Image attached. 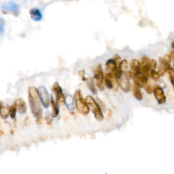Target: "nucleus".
Returning a JSON list of instances; mask_svg holds the SVG:
<instances>
[{
	"instance_id": "1",
	"label": "nucleus",
	"mask_w": 174,
	"mask_h": 174,
	"mask_svg": "<svg viewBox=\"0 0 174 174\" xmlns=\"http://www.w3.org/2000/svg\"><path fill=\"white\" fill-rule=\"evenodd\" d=\"M29 101L31 110L37 120L42 117V109L41 107V101L38 96L37 89L35 87L29 88Z\"/></svg>"
},
{
	"instance_id": "2",
	"label": "nucleus",
	"mask_w": 174,
	"mask_h": 174,
	"mask_svg": "<svg viewBox=\"0 0 174 174\" xmlns=\"http://www.w3.org/2000/svg\"><path fill=\"white\" fill-rule=\"evenodd\" d=\"M75 103L77 110L83 115H87L89 113L90 109L88 106L86 100H84L83 95H82L80 91H77L74 95Z\"/></svg>"
},
{
	"instance_id": "3",
	"label": "nucleus",
	"mask_w": 174,
	"mask_h": 174,
	"mask_svg": "<svg viewBox=\"0 0 174 174\" xmlns=\"http://www.w3.org/2000/svg\"><path fill=\"white\" fill-rule=\"evenodd\" d=\"M86 101L88 104V106L89 108L92 112L94 114L95 117L99 121H101L104 119V115L102 114V111L101 108L98 105L97 101L95 100V99L91 96H87L86 98Z\"/></svg>"
},
{
	"instance_id": "4",
	"label": "nucleus",
	"mask_w": 174,
	"mask_h": 174,
	"mask_svg": "<svg viewBox=\"0 0 174 174\" xmlns=\"http://www.w3.org/2000/svg\"><path fill=\"white\" fill-rule=\"evenodd\" d=\"M37 92H38V96L41 104L45 108H49L50 104V98L46 88L44 87H40L37 89Z\"/></svg>"
},
{
	"instance_id": "5",
	"label": "nucleus",
	"mask_w": 174,
	"mask_h": 174,
	"mask_svg": "<svg viewBox=\"0 0 174 174\" xmlns=\"http://www.w3.org/2000/svg\"><path fill=\"white\" fill-rule=\"evenodd\" d=\"M94 78L96 80V85L100 91H104V87L103 85L104 83V74L102 71L101 65H97V66L95 68L93 71Z\"/></svg>"
},
{
	"instance_id": "6",
	"label": "nucleus",
	"mask_w": 174,
	"mask_h": 174,
	"mask_svg": "<svg viewBox=\"0 0 174 174\" xmlns=\"http://www.w3.org/2000/svg\"><path fill=\"white\" fill-rule=\"evenodd\" d=\"M2 10L5 13H12L15 16H18L20 12L19 6L14 2H10L2 5Z\"/></svg>"
},
{
	"instance_id": "7",
	"label": "nucleus",
	"mask_w": 174,
	"mask_h": 174,
	"mask_svg": "<svg viewBox=\"0 0 174 174\" xmlns=\"http://www.w3.org/2000/svg\"><path fill=\"white\" fill-rule=\"evenodd\" d=\"M133 78H134L135 84L137 85L139 87H144L147 84L148 77L144 73H142V71L140 73L135 74Z\"/></svg>"
},
{
	"instance_id": "8",
	"label": "nucleus",
	"mask_w": 174,
	"mask_h": 174,
	"mask_svg": "<svg viewBox=\"0 0 174 174\" xmlns=\"http://www.w3.org/2000/svg\"><path fill=\"white\" fill-rule=\"evenodd\" d=\"M141 63V69L142 73H144L146 76H151V60H150L147 57H143L142 59Z\"/></svg>"
},
{
	"instance_id": "9",
	"label": "nucleus",
	"mask_w": 174,
	"mask_h": 174,
	"mask_svg": "<svg viewBox=\"0 0 174 174\" xmlns=\"http://www.w3.org/2000/svg\"><path fill=\"white\" fill-rule=\"evenodd\" d=\"M53 91L56 95V101L58 104H63L66 101L64 95L63 93L62 89L57 83H55L53 86Z\"/></svg>"
},
{
	"instance_id": "10",
	"label": "nucleus",
	"mask_w": 174,
	"mask_h": 174,
	"mask_svg": "<svg viewBox=\"0 0 174 174\" xmlns=\"http://www.w3.org/2000/svg\"><path fill=\"white\" fill-rule=\"evenodd\" d=\"M153 92H154L155 97L156 98V101L159 103V104H164L166 102V97L164 93V91L162 89L161 87L159 86H155L154 89H153Z\"/></svg>"
},
{
	"instance_id": "11",
	"label": "nucleus",
	"mask_w": 174,
	"mask_h": 174,
	"mask_svg": "<svg viewBox=\"0 0 174 174\" xmlns=\"http://www.w3.org/2000/svg\"><path fill=\"white\" fill-rule=\"evenodd\" d=\"M29 14L31 16V18L32 20H35V21H40L42 19V12H40V10L38 8H32L30 10Z\"/></svg>"
},
{
	"instance_id": "12",
	"label": "nucleus",
	"mask_w": 174,
	"mask_h": 174,
	"mask_svg": "<svg viewBox=\"0 0 174 174\" xmlns=\"http://www.w3.org/2000/svg\"><path fill=\"white\" fill-rule=\"evenodd\" d=\"M15 105L17 108V110L20 114H25L27 112V106L25 102L22 99H17L15 102Z\"/></svg>"
},
{
	"instance_id": "13",
	"label": "nucleus",
	"mask_w": 174,
	"mask_h": 174,
	"mask_svg": "<svg viewBox=\"0 0 174 174\" xmlns=\"http://www.w3.org/2000/svg\"><path fill=\"white\" fill-rule=\"evenodd\" d=\"M130 67H131V71L133 73L135 74H138L142 72V69H141V63L139 62V61L137 59H133L131 61L130 63Z\"/></svg>"
},
{
	"instance_id": "14",
	"label": "nucleus",
	"mask_w": 174,
	"mask_h": 174,
	"mask_svg": "<svg viewBox=\"0 0 174 174\" xmlns=\"http://www.w3.org/2000/svg\"><path fill=\"white\" fill-rule=\"evenodd\" d=\"M129 78L125 76L122 77V79L121 80V83H120V87L121 88V89L124 92H127L129 91V90L131 89V84H130V82H129Z\"/></svg>"
},
{
	"instance_id": "15",
	"label": "nucleus",
	"mask_w": 174,
	"mask_h": 174,
	"mask_svg": "<svg viewBox=\"0 0 174 174\" xmlns=\"http://www.w3.org/2000/svg\"><path fill=\"white\" fill-rule=\"evenodd\" d=\"M105 77L108 78L109 79H110L112 82V88H113L114 91H117L118 87H119V83H118V79L117 78L115 77V76L114 75L113 73L110 72L107 74L106 76Z\"/></svg>"
},
{
	"instance_id": "16",
	"label": "nucleus",
	"mask_w": 174,
	"mask_h": 174,
	"mask_svg": "<svg viewBox=\"0 0 174 174\" xmlns=\"http://www.w3.org/2000/svg\"><path fill=\"white\" fill-rule=\"evenodd\" d=\"M106 67L108 70L112 73H114L118 68L117 65L114 59H109L106 62Z\"/></svg>"
},
{
	"instance_id": "17",
	"label": "nucleus",
	"mask_w": 174,
	"mask_h": 174,
	"mask_svg": "<svg viewBox=\"0 0 174 174\" xmlns=\"http://www.w3.org/2000/svg\"><path fill=\"white\" fill-rule=\"evenodd\" d=\"M50 104H52V107H53L52 116L53 118H55L57 117L58 115H59V104L57 103V101H54L53 98L50 100Z\"/></svg>"
},
{
	"instance_id": "18",
	"label": "nucleus",
	"mask_w": 174,
	"mask_h": 174,
	"mask_svg": "<svg viewBox=\"0 0 174 174\" xmlns=\"http://www.w3.org/2000/svg\"><path fill=\"white\" fill-rule=\"evenodd\" d=\"M133 93H134V95L136 100H138L139 101L142 100L143 96L141 93V91L139 89V87L137 86L136 84L134 85V88H133Z\"/></svg>"
},
{
	"instance_id": "19",
	"label": "nucleus",
	"mask_w": 174,
	"mask_h": 174,
	"mask_svg": "<svg viewBox=\"0 0 174 174\" xmlns=\"http://www.w3.org/2000/svg\"><path fill=\"white\" fill-rule=\"evenodd\" d=\"M118 68L120 69L122 72H126L128 70V62L126 59H124L121 61L120 64L118 66Z\"/></svg>"
},
{
	"instance_id": "20",
	"label": "nucleus",
	"mask_w": 174,
	"mask_h": 174,
	"mask_svg": "<svg viewBox=\"0 0 174 174\" xmlns=\"http://www.w3.org/2000/svg\"><path fill=\"white\" fill-rule=\"evenodd\" d=\"M0 115L3 118H7L9 116V110L0 104Z\"/></svg>"
},
{
	"instance_id": "21",
	"label": "nucleus",
	"mask_w": 174,
	"mask_h": 174,
	"mask_svg": "<svg viewBox=\"0 0 174 174\" xmlns=\"http://www.w3.org/2000/svg\"><path fill=\"white\" fill-rule=\"evenodd\" d=\"M159 61H160V64H161V67L163 70H164V71L166 68L170 67V63H169L164 57L159 58Z\"/></svg>"
},
{
	"instance_id": "22",
	"label": "nucleus",
	"mask_w": 174,
	"mask_h": 174,
	"mask_svg": "<svg viewBox=\"0 0 174 174\" xmlns=\"http://www.w3.org/2000/svg\"><path fill=\"white\" fill-rule=\"evenodd\" d=\"M16 111H17V108L15 104L11 105V106L10 107L9 109V114L10 116V117L12 118H15L16 117Z\"/></svg>"
},
{
	"instance_id": "23",
	"label": "nucleus",
	"mask_w": 174,
	"mask_h": 174,
	"mask_svg": "<svg viewBox=\"0 0 174 174\" xmlns=\"http://www.w3.org/2000/svg\"><path fill=\"white\" fill-rule=\"evenodd\" d=\"M87 85H88V87L89 88V90L93 93V94H96L97 93V91L95 89V84L93 83V82L92 80H88L87 82Z\"/></svg>"
},
{
	"instance_id": "24",
	"label": "nucleus",
	"mask_w": 174,
	"mask_h": 174,
	"mask_svg": "<svg viewBox=\"0 0 174 174\" xmlns=\"http://www.w3.org/2000/svg\"><path fill=\"white\" fill-rule=\"evenodd\" d=\"M165 72L168 74L169 78H170V80H174V70L172 69L171 67H169L168 68H166V69L165 70Z\"/></svg>"
},
{
	"instance_id": "25",
	"label": "nucleus",
	"mask_w": 174,
	"mask_h": 174,
	"mask_svg": "<svg viewBox=\"0 0 174 174\" xmlns=\"http://www.w3.org/2000/svg\"><path fill=\"white\" fill-rule=\"evenodd\" d=\"M160 75L155 70H151V77L152 78L153 80L155 81H159L160 79Z\"/></svg>"
},
{
	"instance_id": "26",
	"label": "nucleus",
	"mask_w": 174,
	"mask_h": 174,
	"mask_svg": "<svg viewBox=\"0 0 174 174\" xmlns=\"http://www.w3.org/2000/svg\"><path fill=\"white\" fill-rule=\"evenodd\" d=\"M5 31V21L3 19L0 18V34H3Z\"/></svg>"
},
{
	"instance_id": "27",
	"label": "nucleus",
	"mask_w": 174,
	"mask_h": 174,
	"mask_svg": "<svg viewBox=\"0 0 174 174\" xmlns=\"http://www.w3.org/2000/svg\"><path fill=\"white\" fill-rule=\"evenodd\" d=\"M105 86H106V87L108 88H109V89H112V82L111 80L109 79L107 77H105Z\"/></svg>"
},
{
	"instance_id": "28",
	"label": "nucleus",
	"mask_w": 174,
	"mask_h": 174,
	"mask_svg": "<svg viewBox=\"0 0 174 174\" xmlns=\"http://www.w3.org/2000/svg\"><path fill=\"white\" fill-rule=\"evenodd\" d=\"M113 59L116 62V63H117V66H118L119 64H120V63H121V59L120 56H119L118 54H115V55L114 56Z\"/></svg>"
},
{
	"instance_id": "29",
	"label": "nucleus",
	"mask_w": 174,
	"mask_h": 174,
	"mask_svg": "<svg viewBox=\"0 0 174 174\" xmlns=\"http://www.w3.org/2000/svg\"><path fill=\"white\" fill-rule=\"evenodd\" d=\"M145 89H146V91L147 92L148 94H151L152 93V91H153L152 88L151 87V86H149V85H148V86H146V85Z\"/></svg>"
},
{
	"instance_id": "30",
	"label": "nucleus",
	"mask_w": 174,
	"mask_h": 174,
	"mask_svg": "<svg viewBox=\"0 0 174 174\" xmlns=\"http://www.w3.org/2000/svg\"><path fill=\"white\" fill-rule=\"evenodd\" d=\"M151 67L153 68V69H155L157 67V63L155 59H152L151 60Z\"/></svg>"
},
{
	"instance_id": "31",
	"label": "nucleus",
	"mask_w": 174,
	"mask_h": 174,
	"mask_svg": "<svg viewBox=\"0 0 174 174\" xmlns=\"http://www.w3.org/2000/svg\"><path fill=\"white\" fill-rule=\"evenodd\" d=\"M170 55H171V59L173 61V63H174V52H172L171 53H170Z\"/></svg>"
},
{
	"instance_id": "32",
	"label": "nucleus",
	"mask_w": 174,
	"mask_h": 174,
	"mask_svg": "<svg viewBox=\"0 0 174 174\" xmlns=\"http://www.w3.org/2000/svg\"><path fill=\"white\" fill-rule=\"evenodd\" d=\"M171 82H172V85H173V90H174V80H171Z\"/></svg>"
},
{
	"instance_id": "33",
	"label": "nucleus",
	"mask_w": 174,
	"mask_h": 174,
	"mask_svg": "<svg viewBox=\"0 0 174 174\" xmlns=\"http://www.w3.org/2000/svg\"><path fill=\"white\" fill-rule=\"evenodd\" d=\"M173 66H174V64H173Z\"/></svg>"
}]
</instances>
